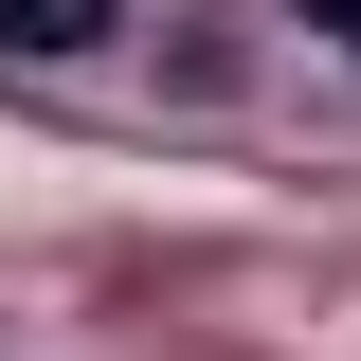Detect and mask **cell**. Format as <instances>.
Segmentation results:
<instances>
[{"mask_svg": "<svg viewBox=\"0 0 361 361\" xmlns=\"http://www.w3.org/2000/svg\"><path fill=\"white\" fill-rule=\"evenodd\" d=\"M325 37H343V54H361V0H325Z\"/></svg>", "mask_w": 361, "mask_h": 361, "instance_id": "obj_2", "label": "cell"}, {"mask_svg": "<svg viewBox=\"0 0 361 361\" xmlns=\"http://www.w3.org/2000/svg\"><path fill=\"white\" fill-rule=\"evenodd\" d=\"M109 37H127V0H0V54H37V73L54 54H109Z\"/></svg>", "mask_w": 361, "mask_h": 361, "instance_id": "obj_1", "label": "cell"}]
</instances>
